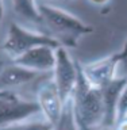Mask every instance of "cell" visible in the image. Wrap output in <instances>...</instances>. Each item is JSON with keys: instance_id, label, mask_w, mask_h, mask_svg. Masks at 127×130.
Returning a JSON list of instances; mask_svg holds the SVG:
<instances>
[{"instance_id": "cell-1", "label": "cell", "mask_w": 127, "mask_h": 130, "mask_svg": "<svg viewBox=\"0 0 127 130\" xmlns=\"http://www.w3.org/2000/svg\"><path fill=\"white\" fill-rule=\"evenodd\" d=\"M73 112L79 130L103 129L104 119V103L103 89L93 87L85 79L80 69L79 62V79H77L75 91L72 93Z\"/></svg>"}, {"instance_id": "cell-2", "label": "cell", "mask_w": 127, "mask_h": 130, "mask_svg": "<svg viewBox=\"0 0 127 130\" xmlns=\"http://www.w3.org/2000/svg\"><path fill=\"white\" fill-rule=\"evenodd\" d=\"M38 10L42 22L53 32L51 37L64 47H76L81 37L93 31L89 24L77 16L47 3H38Z\"/></svg>"}, {"instance_id": "cell-3", "label": "cell", "mask_w": 127, "mask_h": 130, "mask_svg": "<svg viewBox=\"0 0 127 130\" xmlns=\"http://www.w3.org/2000/svg\"><path fill=\"white\" fill-rule=\"evenodd\" d=\"M35 46H51L57 49L61 45L51 35L26 30L18 23L12 22L8 28V34L2 45V49L14 61Z\"/></svg>"}, {"instance_id": "cell-4", "label": "cell", "mask_w": 127, "mask_h": 130, "mask_svg": "<svg viewBox=\"0 0 127 130\" xmlns=\"http://www.w3.org/2000/svg\"><path fill=\"white\" fill-rule=\"evenodd\" d=\"M124 64H127V41L119 53L89 64H80V69L93 87L103 89L114 79L119 77L118 71Z\"/></svg>"}, {"instance_id": "cell-5", "label": "cell", "mask_w": 127, "mask_h": 130, "mask_svg": "<svg viewBox=\"0 0 127 130\" xmlns=\"http://www.w3.org/2000/svg\"><path fill=\"white\" fill-rule=\"evenodd\" d=\"M51 73L53 81L65 103L72 98L79 79V62L69 56L66 47L60 46L56 49V65Z\"/></svg>"}, {"instance_id": "cell-6", "label": "cell", "mask_w": 127, "mask_h": 130, "mask_svg": "<svg viewBox=\"0 0 127 130\" xmlns=\"http://www.w3.org/2000/svg\"><path fill=\"white\" fill-rule=\"evenodd\" d=\"M37 103L41 108L42 117L54 127L61 118L65 103L61 99L58 89L53 81V77L46 79L41 84L38 93H37Z\"/></svg>"}, {"instance_id": "cell-7", "label": "cell", "mask_w": 127, "mask_h": 130, "mask_svg": "<svg viewBox=\"0 0 127 130\" xmlns=\"http://www.w3.org/2000/svg\"><path fill=\"white\" fill-rule=\"evenodd\" d=\"M14 62L38 73L53 72L56 65V49L51 46H35L14 60Z\"/></svg>"}, {"instance_id": "cell-8", "label": "cell", "mask_w": 127, "mask_h": 130, "mask_svg": "<svg viewBox=\"0 0 127 130\" xmlns=\"http://www.w3.org/2000/svg\"><path fill=\"white\" fill-rule=\"evenodd\" d=\"M41 112V108L37 100H24L18 99L11 100L0 107V127L27 121L28 118Z\"/></svg>"}, {"instance_id": "cell-9", "label": "cell", "mask_w": 127, "mask_h": 130, "mask_svg": "<svg viewBox=\"0 0 127 130\" xmlns=\"http://www.w3.org/2000/svg\"><path fill=\"white\" fill-rule=\"evenodd\" d=\"M126 83H127V77L119 76L103 88V103H104L103 129L105 130H112L118 123V103H119L120 92Z\"/></svg>"}, {"instance_id": "cell-10", "label": "cell", "mask_w": 127, "mask_h": 130, "mask_svg": "<svg viewBox=\"0 0 127 130\" xmlns=\"http://www.w3.org/2000/svg\"><path fill=\"white\" fill-rule=\"evenodd\" d=\"M41 75L42 73L30 71L12 61V64L0 68V91H12L14 88L22 87L37 80Z\"/></svg>"}, {"instance_id": "cell-11", "label": "cell", "mask_w": 127, "mask_h": 130, "mask_svg": "<svg viewBox=\"0 0 127 130\" xmlns=\"http://www.w3.org/2000/svg\"><path fill=\"white\" fill-rule=\"evenodd\" d=\"M11 4H12V10L19 18L30 20V22L34 23L42 22L37 0H11Z\"/></svg>"}, {"instance_id": "cell-12", "label": "cell", "mask_w": 127, "mask_h": 130, "mask_svg": "<svg viewBox=\"0 0 127 130\" xmlns=\"http://www.w3.org/2000/svg\"><path fill=\"white\" fill-rule=\"evenodd\" d=\"M54 130H79V126L76 123L75 112H73V103L72 99L65 102L64 110L61 114L58 123L54 126Z\"/></svg>"}, {"instance_id": "cell-13", "label": "cell", "mask_w": 127, "mask_h": 130, "mask_svg": "<svg viewBox=\"0 0 127 130\" xmlns=\"http://www.w3.org/2000/svg\"><path fill=\"white\" fill-rule=\"evenodd\" d=\"M0 130H54V127L45 119H27L18 123H12L4 127H0Z\"/></svg>"}, {"instance_id": "cell-14", "label": "cell", "mask_w": 127, "mask_h": 130, "mask_svg": "<svg viewBox=\"0 0 127 130\" xmlns=\"http://www.w3.org/2000/svg\"><path fill=\"white\" fill-rule=\"evenodd\" d=\"M127 118V83L124 84L123 89L119 96V103H118V123ZM116 123V125H118Z\"/></svg>"}, {"instance_id": "cell-15", "label": "cell", "mask_w": 127, "mask_h": 130, "mask_svg": "<svg viewBox=\"0 0 127 130\" xmlns=\"http://www.w3.org/2000/svg\"><path fill=\"white\" fill-rule=\"evenodd\" d=\"M15 99H18V95L14 91H0V107Z\"/></svg>"}, {"instance_id": "cell-16", "label": "cell", "mask_w": 127, "mask_h": 130, "mask_svg": "<svg viewBox=\"0 0 127 130\" xmlns=\"http://www.w3.org/2000/svg\"><path fill=\"white\" fill-rule=\"evenodd\" d=\"M89 2L93 3V4H97V6H101V4H105L108 0H89Z\"/></svg>"}, {"instance_id": "cell-17", "label": "cell", "mask_w": 127, "mask_h": 130, "mask_svg": "<svg viewBox=\"0 0 127 130\" xmlns=\"http://www.w3.org/2000/svg\"><path fill=\"white\" fill-rule=\"evenodd\" d=\"M3 14H4V11H3V0H0V23H2V19H3Z\"/></svg>"}, {"instance_id": "cell-18", "label": "cell", "mask_w": 127, "mask_h": 130, "mask_svg": "<svg viewBox=\"0 0 127 130\" xmlns=\"http://www.w3.org/2000/svg\"><path fill=\"white\" fill-rule=\"evenodd\" d=\"M92 130H105V129H101V127H100V129H92Z\"/></svg>"}, {"instance_id": "cell-19", "label": "cell", "mask_w": 127, "mask_h": 130, "mask_svg": "<svg viewBox=\"0 0 127 130\" xmlns=\"http://www.w3.org/2000/svg\"><path fill=\"white\" fill-rule=\"evenodd\" d=\"M41 3H45V0H42V2H41Z\"/></svg>"}, {"instance_id": "cell-20", "label": "cell", "mask_w": 127, "mask_h": 130, "mask_svg": "<svg viewBox=\"0 0 127 130\" xmlns=\"http://www.w3.org/2000/svg\"><path fill=\"white\" fill-rule=\"evenodd\" d=\"M126 119H127V118H126Z\"/></svg>"}]
</instances>
